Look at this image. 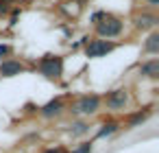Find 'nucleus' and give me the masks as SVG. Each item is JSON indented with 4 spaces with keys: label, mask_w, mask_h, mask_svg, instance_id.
<instances>
[{
    "label": "nucleus",
    "mask_w": 159,
    "mask_h": 153,
    "mask_svg": "<svg viewBox=\"0 0 159 153\" xmlns=\"http://www.w3.org/2000/svg\"><path fill=\"white\" fill-rule=\"evenodd\" d=\"M37 68H39V72L46 79H61V74H63V59L59 55H46V57L39 59Z\"/></svg>",
    "instance_id": "nucleus-2"
},
{
    "label": "nucleus",
    "mask_w": 159,
    "mask_h": 153,
    "mask_svg": "<svg viewBox=\"0 0 159 153\" xmlns=\"http://www.w3.org/2000/svg\"><path fill=\"white\" fill-rule=\"evenodd\" d=\"M44 153H66V151H63L61 146H57V149H46Z\"/></svg>",
    "instance_id": "nucleus-17"
},
{
    "label": "nucleus",
    "mask_w": 159,
    "mask_h": 153,
    "mask_svg": "<svg viewBox=\"0 0 159 153\" xmlns=\"http://www.w3.org/2000/svg\"><path fill=\"white\" fill-rule=\"evenodd\" d=\"M72 153H92V142H83V144L76 146Z\"/></svg>",
    "instance_id": "nucleus-14"
},
{
    "label": "nucleus",
    "mask_w": 159,
    "mask_h": 153,
    "mask_svg": "<svg viewBox=\"0 0 159 153\" xmlns=\"http://www.w3.org/2000/svg\"><path fill=\"white\" fill-rule=\"evenodd\" d=\"M89 131V125L87 122H83V120H79V122H72L70 125V133L72 136H85Z\"/></svg>",
    "instance_id": "nucleus-12"
},
{
    "label": "nucleus",
    "mask_w": 159,
    "mask_h": 153,
    "mask_svg": "<svg viewBox=\"0 0 159 153\" xmlns=\"http://www.w3.org/2000/svg\"><path fill=\"white\" fill-rule=\"evenodd\" d=\"M146 2H148L150 7H157V5H159V0H146Z\"/></svg>",
    "instance_id": "nucleus-18"
},
{
    "label": "nucleus",
    "mask_w": 159,
    "mask_h": 153,
    "mask_svg": "<svg viewBox=\"0 0 159 153\" xmlns=\"http://www.w3.org/2000/svg\"><path fill=\"white\" fill-rule=\"evenodd\" d=\"M144 50L150 53V55H157L159 53V33H150L146 44H144Z\"/></svg>",
    "instance_id": "nucleus-10"
},
{
    "label": "nucleus",
    "mask_w": 159,
    "mask_h": 153,
    "mask_svg": "<svg viewBox=\"0 0 159 153\" xmlns=\"http://www.w3.org/2000/svg\"><path fill=\"white\" fill-rule=\"evenodd\" d=\"M92 22L96 24V35L98 37H118L120 33H122V29H124V24H122V20L120 18H116V16H109V13H105V11H98V13H94L92 16Z\"/></svg>",
    "instance_id": "nucleus-1"
},
{
    "label": "nucleus",
    "mask_w": 159,
    "mask_h": 153,
    "mask_svg": "<svg viewBox=\"0 0 159 153\" xmlns=\"http://www.w3.org/2000/svg\"><path fill=\"white\" fill-rule=\"evenodd\" d=\"M139 74H142V77H148V79H157V77H159V59L144 61V64L139 66Z\"/></svg>",
    "instance_id": "nucleus-9"
},
{
    "label": "nucleus",
    "mask_w": 159,
    "mask_h": 153,
    "mask_svg": "<svg viewBox=\"0 0 159 153\" xmlns=\"http://www.w3.org/2000/svg\"><path fill=\"white\" fill-rule=\"evenodd\" d=\"M148 116H150V109H144V112H137V114H133V116L129 118V127H137V125H139V122H144Z\"/></svg>",
    "instance_id": "nucleus-13"
},
{
    "label": "nucleus",
    "mask_w": 159,
    "mask_h": 153,
    "mask_svg": "<svg viewBox=\"0 0 159 153\" xmlns=\"http://www.w3.org/2000/svg\"><path fill=\"white\" fill-rule=\"evenodd\" d=\"M129 105V90L126 88H118L113 92L107 94V109L111 112H120Z\"/></svg>",
    "instance_id": "nucleus-5"
},
{
    "label": "nucleus",
    "mask_w": 159,
    "mask_h": 153,
    "mask_svg": "<svg viewBox=\"0 0 159 153\" xmlns=\"http://www.w3.org/2000/svg\"><path fill=\"white\" fill-rule=\"evenodd\" d=\"M133 24H135V29H139V31H148V29H155V26L159 24V18L152 16V13H139V16L133 18Z\"/></svg>",
    "instance_id": "nucleus-7"
},
{
    "label": "nucleus",
    "mask_w": 159,
    "mask_h": 153,
    "mask_svg": "<svg viewBox=\"0 0 159 153\" xmlns=\"http://www.w3.org/2000/svg\"><path fill=\"white\" fill-rule=\"evenodd\" d=\"M118 129H120V125H118L116 120H109V122H105V125H102V129H100L96 136H98V138H105V136H111V133H116Z\"/></svg>",
    "instance_id": "nucleus-11"
},
{
    "label": "nucleus",
    "mask_w": 159,
    "mask_h": 153,
    "mask_svg": "<svg viewBox=\"0 0 159 153\" xmlns=\"http://www.w3.org/2000/svg\"><path fill=\"white\" fill-rule=\"evenodd\" d=\"M63 112V101L61 98H52V101H48L42 109H39V114L44 116V118H55V116H59Z\"/></svg>",
    "instance_id": "nucleus-8"
},
{
    "label": "nucleus",
    "mask_w": 159,
    "mask_h": 153,
    "mask_svg": "<svg viewBox=\"0 0 159 153\" xmlns=\"http://www.w3.org/2000/svg\"><path fill=\"white\" fill-rule=\"evenodd\" d=\"M98 109H100V96H98V94H85V96H81V98L70 107V112L76 114V116H92V114H96Z\"/></svg>",
    "instance_id": "nucleus-3"
},
{
    "label": "nucleus",
    "mask_w": 159,
    "mask_h": 153,
    "mask_svg": "<svg viewBox=\"0 0 159 153\" xmlns=\"http://www.w3.org/2000/svg\"><path fill=\"white\" fill-rule=\"evenodd\" d=\"M9 2H11V0H2V5H0V16L9 11Z\"/></svg>",
    "instance_id": "nucleus-16"
},
{
    "label": "nucleus",
    "mask_w": 159,
    "mask_h": 153,
    "mask_svg": "<svg viewBox=\"0 0 159 153\" xmlns=\"http://www.w3.org/2000/svg\"><path fill=\"white\" fill-rule=\"evenodd\" d=\"M7 55H11V46L0 44V57H7Z\"/></svg>",
    "instance_id": "nucleus-15"
},
{
    "label": "nucleus",
    "mask_w": 159,
    "mask_h": 153,
    "mask_svg": "<svg viewBox=\"0 0 159 153\" xmlns=\"http://www.w3.org/2000/svg\"><path fill=\"white\" fill-rule=\"evenodd\" d=\"M116 50V44L109 42V40H87V46H85V55L89 59H98V57H107L109 53Z\"/></svg>",
    "instance_id": "nucleus-4"
},
{
    "label": "nucleus",
    "mask_w": 159,
    "mask_h": 153,
    "mask_svg": "<svg viewBox=\"0 0 159 153\" xmlns=\"http://www.w3.org/2000/svg\"><path fill=\"white\" fill-rule=\"evenodd\" d=\"M24 70H26V66L16 61V59H5L0 64V74L2 77H16V74H22Z\"/></svg>",
    "instance_id": "nucleus-6"
}]
</instances>
